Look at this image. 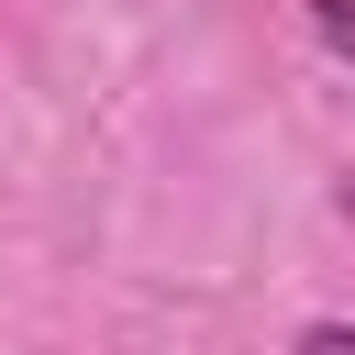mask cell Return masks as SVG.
<instances>
[{
  "mask_svg": "<svg viewBox=\"0 0 355 355\" xmlns=\"http://www.w3.org/2000/svg\"><path fill=\"white\" fill-rule=\"evenodd\" d=\"M300 22H311V44H322V55H344V67H355V0H300Z\"/></svg>",
  "mask_w": 355,
  "mask_h": 355,
  "instance_id": "obj_1",
  "label": "cell"
},
{
  "mask_svg": "<svg viewBox=\"0 0 355 355\" xmlns=\"http://www.w3.org/2000/svg\"><path fill=\"white\" fill-rule=\"evenodd\" d=\"M333 211H344V222H355V166H344V178H333Z\"/></svg>",
  "mask_w": 355,
  "mask_h": 355,
  "instance_id": "obj_3",
  "label": "cell"
},
{
  "mask_svg": "<svg viewBox=\"0 0 355 355\" xmlns=\"http://www.w3.org/2000/svg\"><path fill=\"white\" fill-rule=\"evenodd\" d=\"M288 355H355V322H300Z\"/></svg>",
  "mask_w": 355,
  "mask_h": 355,
  "instance_id": "obj_2",
  "label": "cell"
}]
</instances>
